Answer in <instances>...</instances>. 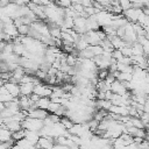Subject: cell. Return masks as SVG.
Wrapping results in <instances>:
<instances>
[{
  "instance_id": "obj_1",
  "label": "cell",
  "mask_w": 149,
  "mask_h": 149,
  "mask_svg": "<svg viewBox=\"0 0 149 149\" xmlns=\"http://www.w3.org/2000/svg\"><path fill=\"white\" fill-rule=\"evenodd\" d=\"M21 127L26 130H34V132H38L41 130V128L43 127V120H38V119H33L27 116L22 122H21Z\"/></svg>"
},
{
  "instance_id": "obj_2",
  "label": "cell",
  "mask_w": 149,
  "mask_h": 149,
  "mask_svg": "<svg viewBox=\"0 0 149 149\" xmlns=\"http://www.w3.org/2000/svg\"><path fill=\"white\" fill-rule=\"evenodd\" d=\"M33 93H35V94H37L38 97H48V98H50V95H51V93H52V90L49 87V86H47V85H43L42 83H40V84H37V85H35L34 86V92Z\"/></svg>"
},
{
  "instance_id": "obj_3",
  "label": "cell",
  "mask_w": 149,
  "mask_h": 149,
  "mask_svg": "<svg viewBox=\"0 0 149 149\" xmlns=\"http://www.w3.org/2000/svg\"><path fill=\"white\" fill-rule=\"evenodd\" d=\"M109 91H112L113 93L119 94V95H123V94H126V93L128 92L127 88L125 87L123 83H122V81H119V80H115V81H113V83L111 84Z\"/></svg>"
},
{
  "instance_id": "obj_4",
  "label": "cell",
  "mask_w": 149,
  "mask_h": 149,
  "mask_svg": "<svg viewBox=\"0 0 149 149\" xmlns=\"http://www.w3.org/2000/svg\"><path fill=\"white\" fill-rule=\"evenodd\" d=\"M3 86L6 87L8 93L12 94L14 98H19L20 97V85H17L15 83H12V81H6Z\"/></svg>"
},
{
  "instance_id": "obj_5",
  "label": "cell",
  "mask_w": 149,
  "mask_h": 149,
  "mask_svg": "<svg viewBox=\"0 0 149 149\" xmlns=\"http://www.w3.org/2000/svg\"><path fill=\"white\" fill-rule=\"evenodd\" d=\"M55 142L54 137H40L36 148H43V149H52Z\"/></svg>"
},
{
  "instance_id": "obj_6",
  "label": "cell",
  "mask_w": 149,
  "mask_h": 149,
  "mask_svg": "<svg viewBox=\"0 0 149 149\" xmlns=\"http://www.w3.org/2000/svg\"><path fill=\"white\" fill-rule=\"evenodd\" d=\"M48 114H49L48 111H44V109H41V108H36V109H34V111L28 112V116H29V118L38 119V120H44V119L48 116Z\"/></svg>"
},
{
  "instance_id": "obj_7",
  "label": "cell",
  "mask_w": 149,
  "mask_h": 149,
  "mask_svg": "<svg viewBox=\"0 0 149 149\" xmlns=\"http://www.w3.org/2000/svg\"><path fill=\"white\" fill-rule=\"evenodd\" d=\"M20 85V95H27L29 97L34 92V84L27 83V84H19Z\"/></svg>"
},
{
  "instance_id": "obj_8",
  "label": "cell",
  "mask_w": 149,
  "mask_h": 149,
  "mask_svg": "<svg viewBox=\"0 0 149 149\" xmlns=\"http://www.w3.org/2000/svg\"><path fill=\"white\" fill-rule=\"evenodd\" d=\"M40 134H38V132H34V130H26V140L28 141V142H30L31 144H37V142H38V140H40Z\"/></svg>"
},
{
  "instance_id": "obj_9",
  "label": "cell",
  "mask_w": 149,
  "mask_h": 149,
  "mask_svg": "<svg viewBox=\"0 0 149 149\" xmlns=\"http://www.w3.org/2000/svg\"><path fill=\"white\" fill-rule=\"evenodd\" d=\"M130 49H132L133 56H141V55H144V52H143V47H142L139 42L133 43L132 47H130Z\"/></svg>"
},
{
  "instance_id": "obj_10",
  "label": "cell",
  "mask_w": 149,
  "mask_h": 149,
  "mask_svg": "<svg viewBox=\"0 0 149 149\" xmlns=\"http://www.w3.org/2000/svg\"><path fill=\"white\" fill-rule=\"evenodd\" d=\"M49 104H50V98H48V97H42V98H40V100L36 102V106H37V108H41V109L47 111Z\"/></svg>"
},
{
  "instance_id": "obj_11",
  "label": "cell",
  "mask_w": 149,
  "mask_h": 149,
  "mask_svg": "<svg viewBox=\"0 0 149 149\" xmlns=\"http://www.w3.org/2000/svg\"><path fill=\"white\" fill-rule=\"evenodd\" d=\"M26 137V129H20V130H16V132H13L12 133V140L13 141H19V140H22Z\"/></svg>"
},
{
  "instance_id": "obj_12",
  "label": "cell",
  "mask_w": 149,
  "mask_h": 149,
  "mask_svg": "<svg viewBox=\"0 0 149 149\" xmlns=\"http://www.w3.org/2000/svg\"><path fill=\"white\" fill-rule=\"evenodd\" d=\"M59 123H61V125H62L66 130H69V129L73 126V122H72L68 116H62V118H61V120H59Z\"/></svg>"
},
{
  "instance_id": "obj_13",
  "label": "cell",
  "mask_w": 149,
  "mask_h": 149,
  "mask_svg": "<svg viewBox=\"0 0 149 149\" xmlns=\"http://www.w3.org/2000/svg\"><path fill=\"white\" fill-rule=\"evenodd\" d=\"M16 29H17V34H19L20 36H28V33H29L30 26H27V24H21V26H19Z\"/></svg>"
},
{
  "instance_id": "obj_14",
  "label": "cell",
  "mask_w": 149,
  "mask_h": 149,
  "mask_svg": "<svg viewBox=\"0 0 149 149\" xmlns=\"http://www.w3.org/2000/svg\"><path fill=\"white\" fill-rule=\"evenodd\" d=\"M87 48L91 50V52L93 54L94 57H95V56H100V55L104 52V50H102V48H101L100 45H88Z\"/></svg>"
},
{
  "instance_id": "obj_15",
  "label": "cell",
  "mask_w": 149,
  "mask_h": 149,
  "mask_svg": "<svg viewBox=\"0 0 149 149\" xmlns=\"http://www.w3.org/2000/svg\"><path fill=\"white\" fill-rule=\"evenodd\" d=\"M54 2L58 7H62V8H69V7H71V0H55Z\"/></svg>"
},
{
  "instance_id": "obj_16",
  "label": "cell",
  "mask_w": 149,
  "mask_h": 149,
  "mask_svg": "<svg viewBox=\"0 0 149 149\" xmlns=\"http://www.w3.org/2000/svg\"><path fill=\"white\" fill-rule=\"evenodd\" d=\"M119 6L121 7L122 12L132 8V2L129 0H119Z\"/></svg>"
},
{
  "instance_id": "obj_17",
  "label": "cell",
  "mask_w": 149,
  "mask_h": 149,
  "mask_svg": "<svg viewBox=\"0 0 149 149\" xmlns=\"http://www.w3.org/2000/svg\"><path fill=\"white\" fill-rule=\"evenodd\" d=\"M59 104H57V102H52V101H50V104H49V106H48V112L49 113H56V111L59 108Z\"/></svg>"
},
{
  "instance_id": "obj_18",
  "label": "cell",
  "mask_w": 149,
  "mask_h": 149,
  "mask_svg": "<svg viewBox=\"0 0 149 149\" xmlns=\"http://www.w3.org/2000/svg\"><path fill=\"white\" fill-rule=\"evenodd\" d=\"M120 51H121V54H122L123 57H130V56H133L130 47H123V48L120 49Z\"/></svg>"
},
{
  "instance_id": "obj_19",
  "label": "cell",
  "mask_w": 149,
  "mask_h": 149,
  "mask_svg": "<svg viewBox=\"0 0 149 149\" xmlns=\"http://www.w3.org/2000/svg\"><path fill=\"white\" fill-rule=\"evenodd\" d=\"M15 98L12 95V94H9V93H7V94H1L0 95V102H8V101H12V100H14Z\"/></svg>"
},
{
  "instance_id": "obj_20",
  "label": "cell",
  "mask_w": 149,
  "mask_h": 149,
  "mask_svg": "<svg viewBox=\"0 0 149 149\" xmlns=\"http://www.w3.org/2000/svg\"><path fill=\"white\" fill-rule=\"evenodd\" d=\"M112 57L119 62V61H120V59H121L123 56H122V54H121V51H120L119 49H114V50L112 51Z\"/></svg>"
},
{
  "instance_id": "obj_21",
  "label": "cell",
  "mask_w": 149,
  "mask_h": 149,
  "mask_svg": "<svg viewBox=\"0 0 149 149\" xmlns=\"http://www.w3.org/2000/svg\"><path fill=\"white\" fill-rule=\"evenodd\" d=\"M108 70H99L98 71V79L99 80H105L106 77L108 76Z\"/></svg>"
},
{
  "instance_id": "obj_22",
  "label": "cell",
  "mask_w": 149,
  "mask_h": 149,
  "mask_svg": "<svg viewBox=\"0 0 149 149\" xmlns=\"http://www.w3.org/2000/svg\"><path fill=\"white\" fill-rule=\"evenodd\" d=\"M48 118H49L54 123H57V122H59V120H61V118H59L58 115L54 114V113H49V114H48Z\"/></svg>"
},
{
  "instance_id": "obj_23",
  "label": "cell",
  "mask_w": 149,
  "mask_h": 149,
  "mask_svg": "<svg viewBox=\"0 0 149 149\" xmlns=\"http://www.w3.org/2000/svg\"><path fill=\"white\" fill-rule=\"evenodd\" d=\"M29 98H30V100L33 101V102H37L38 100H40V98L41 97H38L37 94H35V93H31L30 95H29Z\"/></svg>"
},
{
  "instance_id": "obj_24",
  "label": "cell",
  "mask_w": 149,
  "mask_h": 149,
  "mask_svg": "<svg viewBox=\"0 0 149 149\" xmlns=\"http://www.w3.org/2000/svg\"><path fill=\"white\" fill-rule=\"evenodd\" d=\"M52 149H69L66 146H61V144H54Z\"/></svg>"
},
{
  "instance_id": "obj_25",
  "label": "cell",
  "mask_w": 149,
  "mask_h": 149,
  "mask_svg": "<svg viewBox=\"0 0 149 149\" xmlns=\"http://www.w3.org/2000/svg\"><path fill=\"white\" fill-rule=\"evenodd\" d=\"M0 41H5V33L0 30Z\"/></svg>"
},
{
  "instance_id": "obj_26",
  "label": "cell",
  "mask_w": 149,
  "mask_h": 149,
  "mask_svg": "<svg viewBox=\"0 0 149 149\" xmlns=\"http://www.w3.org/2000/svg\"><path fill=\"white\" fill-rule=\"evenodd\" d=\"M5 108H6V107H5V104H3V102H0V113H1Z\"/></svg>"
},
{
  "instance_id": "obj_27",
  "label": "cell",
  "mask_w": 149,
  "mask_h": 149,
  "mask_svg": "<svg viewBox=\"0 0 149 149\" xmlns=\"http://www.w3.org/2000/svg\"><path fill=\"white\" fill-rule=\"evenodd\" d=\"M9 149H20V148H19V147H17L16 144H14V146H13L12 148H9Z\"/></svg>"
},
{
  "instance_id": "obj_28",
  "label": "cell",
  "mask_w": 149,
  "mask_h": 149,
  "mask_svg": "<svg viewBox=\"0 0 149 149\" xmlns=\"http://www.w3.org/2000/svg\"><path fill=\"white\" fill-rule=\"evenodd\" d=\"M132 3H134V2H140V0H129Z\"/></svg>"
}]
</instances>
